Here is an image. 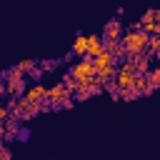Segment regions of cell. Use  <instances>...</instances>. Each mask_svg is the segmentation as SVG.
<instances>
[{
    "instance_id": "6da1fadb",
    "label": "cell",
    "mask_w": 160,
    "mask_h": 160,
    "mask_svg": "<svg viewBox=\"0 0 160 160\" xmlns=\"http://www.w3.org/2000/svg\"><path fill=\"white\" fill-rule=\"evenodd\" d=\"M148 42H150V32H145V30H130L120 38V45L125 48L128 58L135 52H148Z\"/></svg>"
},
{
    "instance_id": "7a4b0ae2",
    "label": "cell",
    "mask_w": 160,
    "mask_h": 160,
    "mask_svg": "<svg viewBox=\"0 0 160 160\" xmlns=\"http://www.w3.org/2000/svg\"><path fill=\"white\" fill-rule=\"evenodd\" d=\"M72 92L62 85V82H58V85H52V88H48V105L50 108H70L72 105V98H70Z\"/></svg>"
},
{
    "instance_id": "3957f363",
    "label": "cell",
    "mask_w": 160,
    "mask_h": 160,
    "mask_svg": "<svg viewBox=\"0 0 160 160\" xmlns=\"http://www.w3.org/2000/svg\"><path fill=\"white\" fill-rule=\"evenodd\" d=\"M35 110H40L42 105H45V100H48V88H42L40 82H35V85H30L28 90H25V95H22Z\"/></svg>"
},
{
    "instance_id": "277c9868",
    "label": "cell",
    "mask_w": 160,
    "mask_h": 160,
    "mask_svg": "<svg viewBox=\"0 0 160 160\" xmlns=\"http://www.w3.org/2000/svg\"><path fill=\"white\" fill-rule=\"evenodd\" d=\"M78 80H82V78H92V75H98V70H95V62H92V58H82L80 62H75L72 65V70H70Z\"/></svg>"
},
{
    "instance_id": "5b68a950",
    "label": "cell",
    "mask_w": 160,
    "mask_h": 160,
    "mask_svg": "<svg viewBox=\"0 0 160 160\" xmlns=\"http://www.w3.org/2000/svg\"><path fill=\"white\" fill-rule=\"evenodd\" d=\"M105 50V40L100 35H88V58H98Z\"/></svg>"
},
{
    "instance_id": "8992f818",
    "label": "cell",
    "mask_w": 160,
    "mask_h": 160,
    "mask_svg": "<svg viewBox=\"0 0 160 160\" xmlns=\"http://www.w3.org/2000/svg\"><path fill=\"white\" fill-rule=\"evenodd\" d=\"M92 62H95V70H105V68H112V65H118V58H115L112 52L102 50L98 58H92Z\"/></svg>"
},
{
    "instance_id": "52a82bcc",
    "label": "cell",
    "mask_w": 160,
    "mask_h": 160,
    "mask_svg": "<svg viewBox=\"0 0 160 160\" xmlns=\"http://www.w3.org/2000/svg\"><path fill=\"white\" fill-rule=\"evenodd\" d=\"M132 90H135L138 95H148V92H152V85H150V78H148V72H140V75L135 78V85H132Z\"/></svg>"
},
{
    "instance_id": "ba28073f",
    "label": "cell",
    "mask_w": 160,
    "mask_h": 160,
    "mask_svg": "<svg viewBox=\"0 0 160 160\" xmlns=\"http://www.w3.org/2000/svg\"><path fill=\"white\" fill-rule=\"evenodd\" d=\"M140 30H145V32H150V35H155V30H158V20H155V10H148V12L142 15V20H140Z\"/></svg>"
},
{
    "instance_id": "9c48e42d",
    "label": "cell",
    "mask_w": 160,
    "mask_h": 160,
    "mask_svg": "<svg viewBox=\"0 0 160 160\" xmlns=\"http://www.w3.org/2000/svg\"><path fill=\"white\" fill-rule=\"evenodd\" d=\"M130 60L135 62L138 72H150V58H148V52H135V55H130Z\"/></svg>"
},
{
    "instance_id": "30bf717a",
    "label": "cell",
    "mask_w": 160,
    "mask_h": 160,
    "mask_svg": "<svg viewBox=\"0 0 160 160\" xmlns=\"http://www.w3.org/2000/svg\"><path fill=\"white\" fill-rule=\"evenodd\" d=\"M72 52L75 55H88V35H78L75 38V42H72Z\"/></svg>"
},
{
    "instance_id": "8fae6325",
    "label": "cell",
    "mask_w": 160,
    "mask_h": 160,
    "mask_svg": "<svg viewBox=\"0 0 160 160\" xmlns=\"http://www.w3.org/2000/svg\"><path fill=\"white\" fill-rule=\"evenodd\" d=\"M120 20H112L108 28H105V32H102V38H110V40H120Z\"/></svg>"
},
{
    "instance_id": "7c38bea8",
    "label": "cell",
    "mask_w": 160,
    "mask_h": 160,
    "mask_svg": "<svg viewBox=\"0 0 160 160\" xmlns=\"http://www.w3.org/2000/svg\"><path fill=\"white\" fill-rule=\"evenodd\" d=\"M148 52H155L160 58V35H150V42H148Z\"/></svg>"
},
{
    "instance_id": "4fadbf2b",
    "label": "cell",
    "mask_w": 160,
    "mask_h": 160,
    "mask_svg": "<svg viewBox=\"0 0 160 160\" xmlns=\"http://www.w3.org/2000/svg\"><path fill=\"white\" fill-rule=\"evenodd\" d=\"M148 78H150V85H152V90H155V88L160 85V68H150Z\"/></svg>"
},
{
    "instance_id": "5bb4252c",
    "label": "cell",
    "mask_w": 160,
    "mask_h": 160,
    "mask_svg": "<svg viewBox=\"0 0 160 160\" xmlns=\"http://www.w3.org/2000/svg\"><path fill=\"white\" fill-rule=\"evenodd\" d=\"M18 68L25 72V70H32V68H35V62H32V60H22V62H18Z\"/></svg>"
},
{
    "instance_id": "9a60e30c",
    "label": "cell",
    "mask_w": 160,
    "mask_h": 160,
    "mask_svg": "<svg viewBox=\"0 0 160 160\" xmlns=\"http://www.w3.org/2000/svg\"><path fill=\"white\" fill-rule=\"evenodd\" d=\"M0 155H2V160H10V150H8V145H2V150H0Z\"/></svg>"
},
{
    "instance_id": "2e32d148",
    "label": "cell",
    "mask_w": 160,
    "mask_h": 160,
    "mask_svg": "<svg viewBox=\"0 0 160 160\" xmlns=\"http://www.w3.org/2000/svg\"><path fill=\"white\" fill-rule=\"evenodd\" d=\"M155 20H158V25H160V8L155 10Z\"/></svg>"
}]
</instances>
